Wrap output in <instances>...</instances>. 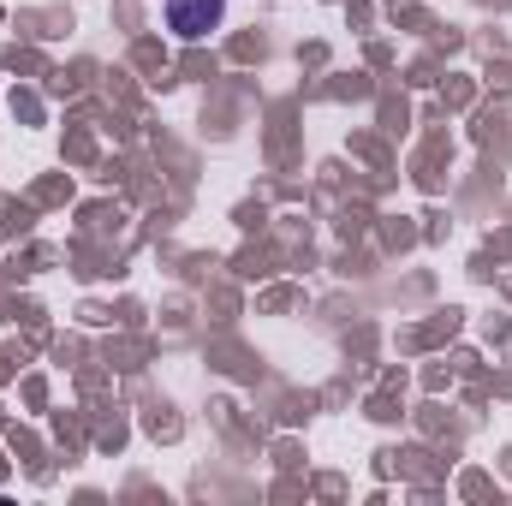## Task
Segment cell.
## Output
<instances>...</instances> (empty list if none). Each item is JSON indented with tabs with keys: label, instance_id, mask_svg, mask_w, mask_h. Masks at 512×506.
Returning a JSON list of instances; mask_svg holds the SVG:
<instances>
[{
	"label": "cell",
	"instance_id": "cell-1",
	"mask_svg": "<svg viewBox=\"0 0 512 506\" xmlns=\"http://www.w3.org/2000/svg\"><path fill=\"white\" fill-rule=\"evenodd\" d=\"M167 24H173V36L197 42L221 24V0H167Z\"/></svg>",
	"mask_w": 512,
	"mask_h": 506
}]
</instances>
